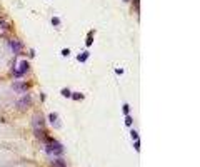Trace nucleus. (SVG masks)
I'll use <instances>...</instances> for the list:
<instances>
[{"label": "nucleus", "mask_w": 200, "mask_h": 167, "mask_svg": "<svg viewBox=\"0 0 200 167\" xmlns=\"http://www.w3.org/2000/svg\"><path fill=\"white\" fill-rule=\"evenodd\" d=\"M88 57H90V54H88V50H85V52H80V54L77 55V59H78V62H82V64H85L87 60H88Z\"/></svg>", "instance_id": "10"}, {"label": "nucleus", "mask_w": 200, "mask_h": 167, "mask_svg": "<svg viewBox=\"0 0 200 167\" xmlns=\"http://www.w3.org/2000/svg\"><path fill=\"white\" fill-rule=\"evenodd\" d=\"M122 110H124V115H130V105L128 104H124L122 105Z\"/></svg>", "instance_id": "14"}, {"label": "nucleus", "mask_w": 200, "mask_h": 167, "mask_svg": "<svg viewBox=\"0 0 200 167\" xmlns=\"http://www.w3.org/2000/svg\"><path fill=\"white\" fill-rule=\"evenodd\" d=\"M9 45H10V49H12V52H13V54H20V52L23 50V44H22L20 40L10 39L9 40Z\"/></svg>", "instance_id": "7"}, {"label": "nucleus", "mask_w": 200, "mask_h": 167, "mask_svg": "<svg viewBox=\"0 0 200 167\" xmlns=\"http://www.w3.org/2000/svg\"><path fill=\"white\" fill-rule=\"evenodd\" d=\"M0 27H2V29H9V23L3 22V19H0Z\"/></svg>", "instance_id": "19"}, {"label": "nucleus", "mask_w": 200, "mask_h": 167, "mask_svg": "<svg viewBox=\"0 0 200 167\" xmlns=\"http://www.w3.org/2000/svg\"><path fill=\"white\" fill-rule=\"evenodd\" d=\"M94 35H95V30H90L88 35H87V40H85V47H90L94 44Z\"/></svg>", "instance_id": "11"}, {"label": "nucleus", "mask_w": 200, "mask_h": 167, "mask_svg": "<svg viewBox=\"0 0 200 167\" xmlns=\"http://www.w3.org/2000/svg\"><path fill=\"white\" fill-rule=\"evenodd\" d=\"M50 166L52 167H67V162L64 157H54V159H50Z\"/></svg>", "instance_id": "9"}, {"label": "nucleus", "mask_w": 200, "mask_h": 167, "mask_svg": "<svg viewBox=\"0 0 200 167\" xmlns=\"http://www.w3.org/2000/svg\"><path fill=\"white\" fill-rule=\"evenodd\" d=\"M45 99H47V97H45V94L42 92V94H40V100H42V102H45Z\"/></svg>", "instance_id": "22"}, {"label": "nucleus", "mask_w": 200, "mask_h": 167, "mask_svg": "<svg viewBox=\"0 0 200 167\" xmlns=\"http://www.w3.org/2000/svg\"><path fill=\"white\" fill-rule=\"evenodd\" d=\"M13 90L17 92V94H25L27 90L30 89V84L29 82H23V80H17V82H13Z\"/></svg>", "instance_id": "6"}, {"label": "nucleus", "mask_w": 200, "mask_h": 167, "mask_svg": "<svg viewBox=\"0 0 200 167\" xmlns=\"http://www.w3.org/2000/svg\"><path fill=\"white\" fill-rule=\"evenodd\" d=\"M130 137L133 139V140H138V132H137V130H130Z\"/></svg>", "instance_id": "15"}, {"label": "nucleus", "mask_w": 200, "mask_h": 167, "mask_svg": "<svg viewBox=\"0 0 200 167\" xmlns=\"http://www.w3.org/2000/svg\"><path fill=\"white\" fill-rule=\"evenodd\" d=\"M64 152H65L64 146H62L58 140H55V139H54L52 142L45 144V154L50 156V157H62V156H64Z\"/></svg>", "instance_id": "1"}, {"label": "nucleus", "mask_w": 200, "mask_h": 167, "mask_svg": "<svg viewBox=\"0 0 200 167\" xmlns=\"http://www.w3.org/2000/svg\"><path fill=\"white\" fill-rule=\"evenodd\" d=\"M52 25H54V27H58V25H60V19H58V17H54V19H52Z\"/></svg>", "instance_id": "17"}, {"label": "nucleus", "mask_w": 200, "mask_h": 167, "mask_svg": "<svg viewBox=\"0 0 200 167\" xmlns=\"http://www.w3.org/2000/svg\"><path fill=\"white\" fill-rule=\"evenodd\" d=\"M133 149H135V150H137V152H140V139H138V140H135V142H133Z\"/></svg>", "instance_id": "16"}, {"label": "nucleus", "mask_w": 200, "mask_h": 167, "mask_svg": "<svg viewBox=\"0 0 200 167\" xmlns=\"http://www.w3.org/2000/svg\"><path fill=\"white\" fill-rule=\"evenodd\" d=\"M33 135H35L40 142H43V144H48V142H52V140H54V139L47 134V130H45V129H35V130H33Z\"/></svg>", "instance_id": "4"}, {"label": "nucleus", "mask_w": 200, "mask_h": 167, "mask_svg": "<svg viewBox=\"0 0 200 167\" xmlns=\"http://www.w3.org/2000/svg\"><path fill=\"white\" fill-rule=\"evenodd\" d=\"M62 55H64V57H68V55H70V50H68V49H64V50H62Z\"/></svg>", "instance_id": "20"}, {"label": "nucleus", "mask_w": 200, "mask_h": 167, "mask_svg": "<svg viewBox=\"0 0 200 167\" xmlns=\"http://www.w3.org/2000/svg\"><path fill=\"white\" fill-rule=\"evenodd\" d=\"M124 2H128V0H124Z\"/></svg>", "instance_id": "23"}, {"label": "nucleus", "mask_w": 200, "mask_h": 167, "mask_svg": "<svg viewBox=\"0 0 200 167\" xmlns=\"http://www.w3.org/2000/svg\"><path fill=\"white\" fill-rule=\"evenodd\" d=\"M32 129H45V117L43 114H33L32 117Z\"/></svg>", "instance_id": "3"}, {"label": "nucleus", "mask_w": 200, "mask_h": 167, "mask_svg": "<svg viewBox=\"0 0 200 167\" xmlns=\"http://www.w3.org/2000/svg\"><path fill=\"white\" fill-rule=\"evenodd\" d=\"M62 95H64V97H70V95H72V92H70L68 89H64V90H62Z\"/></svg>", "instance_id": "18"}, {"label": "nucleus", "mask_w": 200, "mask_h": 167, "mask_svg": "<svg viewBox=\"0 0 200 167\" xmlns=\"http://www.w3.org/2000/svg\"><path fill=\"white\" fill-rule=\"evenodd\" d=\"M115 74H117V75H122V74H124V70H122V69H115Z\"/></svg>", "instance_id": "21"}, {"label": "nucleus", "mask_w": 200, "mask_h": 167, "mask_svg": "<svg viewBox=\"0 0 200 167\" xmlns=\"http://www.w3.org/2000/svg\"><path fill=\"white\" fill-rule=\"evenodd\" d=\"M30 105H32V95H29V94L22 95V97L17 100V109H20V110H25V109H29Z\"/></svg>", "instance_id": "5"}, {"label": "nucleus", "mask_w": 200, "mask_h": 167, "mask_svg": "<svg viewBox=\"0 0 200 167\" xmlns=\"http://www.w3.org/2000/svg\"><path fill=\"white\" fill-rule=\"evenodd\" d=\"M48 120H50L52 127H55V129H60V127H62V120L58 119V115L55 114V112H52V114L48 115Z\"/></svg>", "instance_id": "8"}, {"label": "nucleus", "mask_w": 200, "mask_h": 167, "mask_svg": "<svg viewBox=\"0 0 200 167\" xmlns=\"http://www.w3.org/2000/svg\"><path fill=\"white\" fill-rule=\"evenodd\" d=\"M132 124H133L132 115H125V125H127V127H132Z\"/></svg>", "instance_id": "13"}, {"label": "nucleus", "mask_w": 200, "mask_h": 167, "mask_svg": "<svg viewBox=\"0 0 200 167\" xmlns=\"http://www.w3.org/2000/svg\"><path fill=\"white\" fill-rule=\"evenodd\" d=\"M70 99H74V100H84V99H85V95H84L82 92H72Z\"/></svg>", "instance_id": "12"}, {"label": "nucleus", "mask_w": 200, "mask_h": 167, "mask_svg": "<svg viewBox=\"0 0 200 167\" xmlns=\"http://www.w3.org/2000/svg\"><path fill=\"white\" fill-rule=\"evenodd\" d=\"M29 70H30V64L27 62V60H20L19 64L13 62V75H15L17 79L25 77V75L29 74Z\"/></svg>", "instance_id": "2"}]
</instances>
